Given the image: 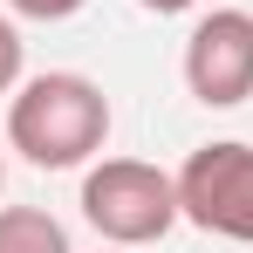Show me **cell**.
<instances>
[{
    "instance_id": "6da1fadb",
    "label": "cell",
    "mask_w": 253,
    "mask_h": 253,
    "mask_svg": "<svg viewBox=\"0 0 253 253\" xmlns=\"http://www.w3.org/2000/svg\"><path fill=\"white\" fill-rule=\"evenodd\" d=\"M110 137V96L69 76V69H48L35 83H21V96L7 103V144L28 158L35 171H76L103 151Z\"/></svg>"
},
{
    "instance_id": "52a82bcc",
    "label": "cell",
    "mask_w": 253,
    "mask_h": 253,
    "mask_svg": "<svg viewBox=\"0 0 253 253\" xmlns=\"http://www.w3.org/2000/svg\"><path fill=\"white\" fill-rule=\"evenodd\" d=\"M14 14H28V21H69V14H83L89 0H7Z\"/></svg>"
},
{
    "instance_id": "8992f818",
    "label": "cell",
    "mask_w": 253,
    "mask_h": 253,
    "mask_svg": "<svg viewBox=\"0 0 253 253\" xmlns=\"http://www.w3.org/2000/svg\"><path fill=\"white\" fill-rule=\"evenodd\" d=\"M14 83H21V28L0 14V96H7Z\"/></svg>"
},
{
    "instance_id": "277c9868",
    "label": "cell",
    "mask_w": 253,
    "mask_h": 253,
    "mask_svg": "<svg viewBox=\"0 0 253 253\" xmlns=\"http://www.w3.org/2000/svg\"><path fill=\"white\" fill-rule=\"evenodd\" d=\"M185 89L206 110H240L253 96V14L247 7H212L185 35Z\"/></svg>"
},
{
    "instance_id": "ba28073f",
    "label": "cell",
    "mask_w": 253,
    "mask_h": 253,
    "mask_svg": "<svg viewBox=\"0 0 253 253\" xmlns=\"http://www.w3.org/2000/svg\"><path fill=\"white\" fill-rule=\"evenodd\" d=\"M144 14H185V7H199V0H137Z\"/></svg>"
},
{
    "instance_id": "9c48e42d",
    "label": "cell",
    "mask_w": 253,
    "mask_h": 253,
    "mask_svg": "<svg viewBox=\"0 0 253 253\" xmlns=\"http://www.w3.org/2000/svg\"><path fill=\"white\" fill-rule=\"evenodd\" d=\"M0 185H7V165H0Z\"/></svg>"
},
{
    "instance_id": "3957f363",
    "label": "cell",
    "mask_w": 253,
    "mask_h": 253,
    "mask_svg": "<svg viewBox=\"0 0 253 253\" xmlns=\"http://www.w3.org/2000/svg\"><path fill=\"white\" fill-rule=\"evenodd\" d=\"M178 212L219 240L253 247V144H199L178 171Z\"/></svg>"
},
{
    "instance_id": "5b68a950",
    "label": "cell",
    "mask_w": 253,
    "mask_h": 253,
    "mask_svg": "<svg viewBox=\"0 0 253 253\" xmlns=\"http://www.w3.org/2000/svg\"><path fill=\"white\" fill-rule=\"evenodd\" d=\"M0 253H69V233L42 206H0Z\"/></svg>"
},
{
    "instance_id": "7a4b0ae2",
    "label": "cell",
    "mask_w": 253,
    "mask_h": 253,
    "mask_svg": "<svg viewBox=\"0 0 253 253\" xmlns=\"http://www.w3.org/2000/svg\"><path fill=\"white\" fill-rule=\"evenodd\" d=\"M83 219L110 247H151L185 219L178 212V178H165L144 158H103L83 178Z\"/></svg>"
},
{
    "instance_id": "30bf717a",
    "label": "cell",
    "mask_w": 253,
    "mask_h": 253,
    "mask_svg": "<svg viewBox=\"0 0 253 253\" xmlns=\"http://www.w3.org/2000/svg\"><path fill=\"white\" fill-rule=\"evenodd\" d=\"M117 253H130V247H117Z\"/></svg>"
}]
</instances>
